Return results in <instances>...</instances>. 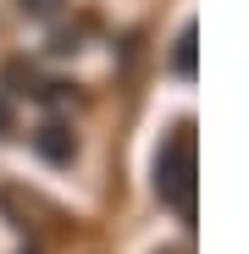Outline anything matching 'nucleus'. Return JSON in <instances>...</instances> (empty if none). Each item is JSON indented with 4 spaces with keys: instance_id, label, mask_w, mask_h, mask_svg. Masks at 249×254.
<instances>
[{
    "instance_id": "423d86ee",
    "label": "nucleus",
    "mask_w": 249,
    "mask_h": 254,
    "mask_svg": "<svg viewBox=\"0 0 249 254\" xmlns=\"http://www.w3.org/2000/svg\"><path fill=\"white\" fill-rule=\"evenodd\" d=\"M166 254H177V249H166Z\"/></svg>"
},
{
    "instance_id": "20e7f679",
    "label": "nucleus",
    "mask_w": 249,
    "mask_h": 254,
    "mask_svg": "<svg viewBox=\"0 0 249 254\" xmlns=\"http://www.w3.org/2000/svg\"><path fill=\"white\" fill-rule=\"evenodd\" d=\"M22 6V17H33V22H50L56 11H61V0H17Z\"/></svg>"
},
{
    "instance_id": "f03ea898",
    "label": "nucleus",
    "mask_w": 249,
    "mask_h": 254,
    "mask_svg": "<svg viewBox=\"0 0 249 254\" xmlns=\"http://www.w3.org/2000/svg\"><path fill=\"white\" fill-rule=\"evenodd\" d=\"M33 149H39V155H45L50 166H67L78 144H72V133H67V127H61V122H45V127H39V133H33Z\"/></svg>"
},
{
    "instance_id": "7ed1b4c3",
    "label": "nucleus",
    "mask_w": 249,
    "mask_h": 254,
    "mask_svg": "<svg viewBox=\"0 0 249 254\" xmlns=\"http://www.w3.org/2000/svg\"><path fill=\"white\" fill-rule=\"evenodd\" d=\"M172 72L177 77H194V28L177 33V50H172Z\"/></svg>"
},
{
    "instance_id": "39448f33",
    "label": "nucleus",
    "mask_w": 249,
    "mask_h": 254,
    "mask_svg": "<svg viewBox=\"0 0 249 254\" xmlns=\"http://www.w3.org/2000/svg\"><path fill=\"white\" fill-rule=\"evenodd\" d=\"M6 133H11V105L0 100V138H6Z\"/></svg>"
},
{
    "instance_id": "f257e3e1",
    "label": "nucleus",
    "mask_w": 249,
    "mask_h": 254,
    "mask_svg": "<svg viewBox=\"0 0 249 254\" xmlns=\"http://www.w3.org/2000/svg\"><path fill=\"white\" fill-rule=\"evenodd\" d=\"M155 193H161L166 210L194 216V133L188 127H177L161 144V155H155Z\"/></svg>"
}]
</instances>
